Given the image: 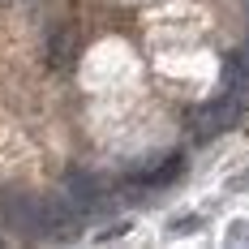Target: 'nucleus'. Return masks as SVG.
<instances>
[{
    "label": "nucleus",
    "instance_id": "f257e3e1",
    "mask_svg": "<svg viewBox=\"0 0 249 249\" xmlns=\"http://www.w3.org/2000/svg\"><path fill=\"white\" fill-rule=\"evenodd\" d=\"M0 215L4 224L13 228L26 241H43L48 236V219H43V198H30V194H0Z\"/></svg>",
    "mask_w": 249,
    "mask_h": 249
},
{
    "label": "nucleus",
    "instance_id": "f03ea898",
    "mask_svg": "<svg viewBox=\"0 0 249 249\" xmlns=\"http://www.w3.org/2000/svg\"><path fill=\"white\" fill-rule=\"evenodd\" d=\"M241 112H245V103L236 99V95H228V90H219V99H211V103H202V107H198L194 133H198V138H215V133H224Z\"/></svg>",
    "mask_w": 249,
    "mask_h": 249
},
{
    "label": "nucleus",
    "instance_id": "7ed1b4c3",
    "mask_svg": "<svg viewBox=\"0 0 249 249\" xmlns=\"http://www.w3.org/2000/svg\"><path fill=\"white\" fill-rule=\"evenodd\" d=\"M69 198H73V211H95L103 202V189H99V180L95 176H86V172H69Z\"/></svg>",
    "mask_w": 249,
    "mask_h": 249
},
{
    "label": "nucleus",
    "instance_id": "20e7f679",
    "mask_svg": "<svg viewBox=\"0 0 249 249\" xmlns=\"http://www.w3.org/2000/svg\"><path fill=\"white\" fill-rule=\"evenodd\" d=\"M73 52H77V35H69V30H56V35H52L48 60L56 69H69V65H73Z\"/></svg>",
    "mask_w": 249,
    "mask_h": 249
},
{
    "label": "nucleus",
    "instance_id": "39448f33",
    "mask_svg": "<svg viewBox=\"0 0 249 249\" xmlns=\"http://www.w3.org/2000/svg\"><path fill=\"white\" fill-rule=\"evenodd\" d=\"M180 168H185V159H180V155H168V159H163V163H159L155 172H146V176H142V185H146V189H159V185H172L176 176H180Z\"/></svg>",
    "mask_w": 249,
    "mask_h": 249
},
{
    "label": "nucleus",
    "instance_id": "423d86ee",
    "mask_svg": "<svg viewBox=\"0 0 249 249\" xmlns=\"http://www.w3.org/2000/svg\"><path fill=\"white\" fill-rule=\"evenodd\" d=\"M228 241H232V245L249 241V219H241V224H232V228H228Z\"/></svg>",
    "mask_w": 249,
    "mask_h": 249
}]
</instances>
